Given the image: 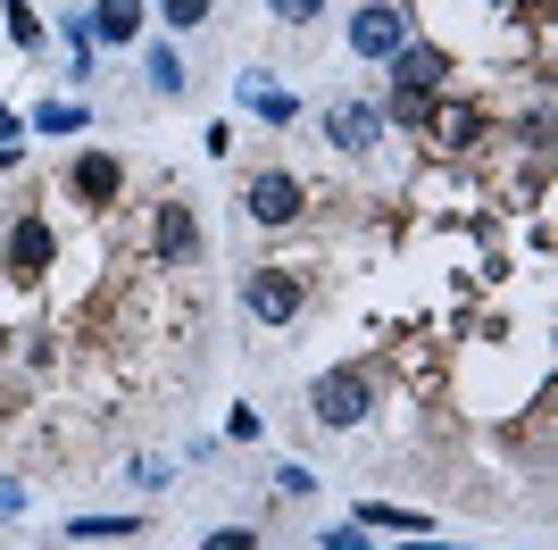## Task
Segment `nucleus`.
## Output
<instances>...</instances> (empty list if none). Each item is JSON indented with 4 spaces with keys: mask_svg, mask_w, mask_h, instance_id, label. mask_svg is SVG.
Returning <instances> with one entry per match:
<instances>
[{
    "mask_svg": "<svg viewBox=\"0 0 558 550\" xmlns=\"http://www.w3.org/2000/svg\"><path fill=\"white\" fill-rule=\"evenodd\" d=\"M367 409H375L367 367H326V375L308 384V417H317V426H359Z\"/></svg>",
    "mask_w": 558,
    "mask_h": 550,
    "instance_id": "1",
    "label": "nucleus"
},
{
    "mask_svg": "<svg viewBox=\"0 0 558 550\" xmlns=\"http://www.w3.org/2000/svg\"><path fill=\"white\" fill-rule=\"evenodd\" d=\"M50 259H59V234H50V217H17V226H9V251H0L9 284H43Z\"/></svg>",
    "mask_w": 558,
    "mask_h": 550,
    "instance_id": "2",
    "label": "nucleus"
},
{
    "mask_svg": "<svg viewBox=\"0 0 558 550\" xmlns=\"http://www.w3.org/2000/svg\"><path fill=\"white\" fill-rule=\"evenodd\" d=\"M242 309H251L258 325H292V318H301V275L251 267V275H242Z\"/></svg>",
    "mask_w": 558,
    "mask_h": 550,
    "instance_id": "3",
    "label": "nucleus"
},
{
    "mask_svg": "<svg viewBox=\"0 0 558 550\" xmlns=\"http://www.w3.org/2000/svg\"><path fill=\"white\" fill-rule=\"evenodd\" d=\"M242 208H251L258 226H292V217L308 208V192H301V176H283V167H258L251 192H242Z\"/></svg>",
    "mask_w": 558,
    "mask_h": 550,
    "instance_id": "4",
    "label": "nucleus"
},
{
    "mask_svg": "<svg viewBox=\"0 0 558 550\" xmlns=\"http://www.w3.org/2000/svg\"><path fill=\"white\" fill-rule=\"evenodd\" d=\"M350 50H359V59H392V50H409V17H400L392 0H367V9L350 17Z\"/></svg>",
    "mask_w": 558,
    "mask_h": 550,
    "instance_id": "5",
    "label": "nucleus"
},
{
    "mask_svg": "<svg viewBox=\"0 0 558 550\" xmlns=\"http://www.w3.org/2000/svg\"><path fill=\"white\" fill-rule=\"evenodd\" d=\"M68 192L84 208H117V192H125V167H117V151H84V159L68 167Z\"/></svg>",
    "mask_w": 558,
    "mask_h": 550,
    "instance_id": "6",
    "label": "nucleus"
},
{
    "mask_svg": "<svg viewBox=\"0 0 558 550\" xmlns=\"http://www.w3.org/2000/svg\"><path fill=\"white\" fill-rule=\"evenodd\" d=\"M326 134L342 142V151H375V142H384V109H367V100H326Z\"/></svg>",
    "mask_w": 558,
    "mask_h": 550,
    "instance_id": "7",
    "label": "nucleus"
},
{
    "mask_svg": "<svg viewBox=\"0 0 558 550\" xmlns=\"http://www.w3.org/2000/svg\"><path fill=\"white\" fill-rule=\"evenodd\" d=\"M442 84H450V59H442V50H425V43L392 50V92H425V100H434Z\"/></svg>",
    "mask_w": 558,
    "mask_h": 550,
    "instance_id": "8",
    "label": "nucleus"
},
{
    "mask_svg": "<svg viewBox=\"0 0 558 550\" xmlns=\"http://www.w3.org/2000/svg\"><path fill=\"white\" fill-rule=\"evenodd\" d=\"M150 242H159V259H192V251H201V217H192L184 201H167L159 226H150Z\"/></svg>",
    "mask_w": 558,
    "mask_h": 550,
    "instance_id": "9",
    "label": "nucleus"
},
{
    "mask_svg": "<svg viewBox=\"0 0 558 550\" xmlns=\"http://www.w3.org/2000/svg\"><path fill=\"white\" fill-rule=\"evenodd\" d=\"M93 34L100 43H134L142 34V0H93Z\"/></svg>",
    "mask_w": 558,
    "mask_h": 550,
    "instance_id": "10",
    "label": "nucleus"
},
{
    "mask_svg": "<svg viewBox=\"0 0 558 550\" xmlns=\"http://www.w3.org/2000/svg\"><path fill=\"white\" fill-rule=\"evenodd\" d=\"M359 526H392V534H425V517H417V509H384V501H367V509H359Z\"/></svg>",
    "mask_w": 558,
    "mask_h": 550,
    "instance_id": "11",
    "label": "nucleus"
},
{
    "mask_svg": "<svg viewBox=\"0 0 558 550\" xmlns=\"http://www.w3.org/2000/svg\"><path fill=\"white\" fill-rule=\"evenodd\" d=\"M150 92H184V59L175 50H150Z\"/></svg>",
    "mask_w": 558,
    "mask_h": 550,
    "instance_id": "12",
    "label": "nucleus"
},
{
    "mask_svg": "<svg viewBox=\"0 0 558 550\" xmlns=\"http://www.w3.org/2000/svg\"><path fill=\"white\" fill-rule=\"evenodd\" d=\"M159 17H167V25H184V34H192V25H209V0H159Z\"/></svg>",
    "mask_w": 558,
    "mask_h": 550,
    "instance_id": "13",
    "label": "nucleus"
},
{
    "mask_svg": "<svg viewBox=\"0 0 558 550\" xmlns=\"http://www.w3.org/2000/svg\"><path fill=\"white\" fill-rule=\"evenodd\" d=\"M34 125H43V134H75V125H84V109H68V100L50 109V100H43V109H34Z\"/></svg>",
    "mask_w": 558,
    "mask_h": 550,
    "instance_id": "14",
    "label": "nucleus"
},
{
    "mask_svg": "<svg viewBox=\"0 0 558 550\" xmlns=\"http://www.w3.org/2000/svg\"><path fill=\"white\" fill-rule=\"evenodd\" d=\"M434 134H442V142H475V109H442V117H434Z\"/></svg>",
    "mask_w": 558,
    "mask_h": 550,
    "instance_id": "15",
    "label": "nucleus"
},
{
    "mask_svg": "<svg viewBox=\"0 0 558 550\" xmlns=\"http://www.w3.org/2000/svg\"><path fill=\"white\" fill-rule=\"evenodd\" d=\"M317 9H326V0H267V17H276V25H308Z\"/></svg>",
    "mask_w": 558,
    "mask_h": 550,
    "instance_id": "16",
    "label": "nucleus"
},
{
    "mask_svg": "<svg viewBox=\"0 0 558 550\" xmlns=\"http://www.w3.org/2000/svg\"><path fill=\"white\" fill-rule=\"evenodd\" d=\"M9 34H17V43H43V17H34L25 0H9Z\"/></svg>",
    "mask_w": 558,
    "mask_h": 550,
    "instance_id": "17",
    "label": "nucleus"
},
{
    "mask_svg": "<svg viewBox=\"0 0 558 550\" xmlns=\"http://www.w3.org/2000/svg\"><path fill=\"white\" fill-rule=\"evenodd\" d=\"M201 550H251V526H217V534H209Z\"/></svg>",
    "mask_w": 558,
    "mask_h": 550,
    "instance_id": "18",
    "label": "nucleus"
},
{
    "mask_svg": "<svg viewBox=\"0 0 558 550\" xmlns=\"http://www.w3.org/2000/svg\"><path fill=\"white\" fill-rule=\"evenodd\" d=\"M9 134H17V117H9V109H0V142H9Z\"/></svg>",
    "mask_w": 558,
    "mask_h": 550,
    "instance_id": "19",
    "label": "nucleus"
},
{
    "mask_svg": "<svg viewBox=\"0 0 558 550\" xmlns=\"http://www.w3.org/2000/svg\"><path fill=\"white\" fill-rule=\"evenodd\" d=\"M409 550H442V542H409Z\"/></svg>",
    "mask_w": 558,
    "mask_h": 550,
    "instance_id": "20",
    "label": "nucleus"
},
{
    "mask_svg": "<svg viewBox=\"0 0 558 550\" xmlns=\"http://www.w3.org/2000/svg\"><path fill=\"white\" fill-rule=\"evenodd\" d=\"M9 159H17V151H0V167H9Z\"/></svg>",
    "mask_w": 558,
    "mask_h": 550,
    "instance_id": "21",
    "label": "nucleus"
}]
</instances>
